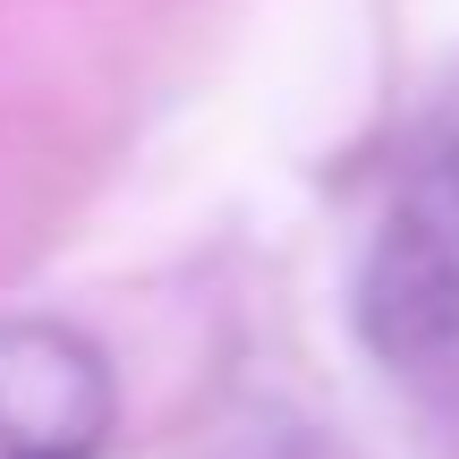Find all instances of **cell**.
<instances>
[{
  "mask_svg": "<svg viewBox=\"0 0 459 459\" xmlns=\"http://www.w3.org/2000/svg\"><path fill=\"white\" fill-rule=\"evenodd\" d=\"M358 341L392 375H443L459 358V85L417 119L358 255Z\"/></svg>",
  "mask_w": 459,
  "mask_h": 459,
  "instance_id": "obj_1",
  "label": "cell"
},
{
  "mask_svg": "<svg viewBox=\"0 0 459 459\" xmlns=\"http://www.w3.org/2000/svg\"><path fill=\"white\" fill-rule=\"evenodd\" d=\"M111 358L60 315H0V459H102Z\"/></svg>",
  "mask_w": 459,
  "mask_h": 459,
  "instance_id": "obj_2",
  "label": "cell"
},
{
  "mask_svg": "<svg viewBox=\"0 0 459 459\" xmlns=\"http://www.w3.org/2000/svg\"><path fill=\"white\" fill-rule=\"evenodd\" d=\"M204 459H366V451L349 443L341 426H315V417H298V409H247L238 426L213 434Z\"/></svg>",
  "mask_w": 459,
  "mask_h": 459,
  "instance_id": "obj_3",
  "label": "cell"
}]
</instances>
